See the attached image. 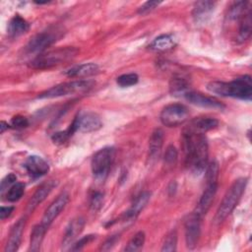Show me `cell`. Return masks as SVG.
Returning <instances> with one entry per match:
<instances>
[{
    "label": "cell",
    "mask_w": 252,
    "mask_h": 252,
    "mask_svg": "<svg viewBox=\"0 0 252 252\" xmlns=\"http://www.w3.org/2000/svg\"><path fill=\"white\" fill-rule=\"evenodd\" d=\"M182 146L187 167L196 175L203 173L207 167L209 156V145L205 135L185 128L182 133Z\"/></svg>",
    "instance_id": "obj_1"
},
{
    "label": "cell",
    "mask_w": 252,
    "mask_h": 252,
    "mask_svg": "<svg viewBox=\"0 0 252 252\" xmlns=\"http://www.w3.org/2000/svg\"><path fill=\"white\" fill-rule=\"evenodd\" d=\"M207 90L220 96L250 100L252 97L251 77L244 75L230 82L213 81L207 85Z\"/></svg>",
    "instance_id": "obj_2"
},
{
    "label": "cell",
    "mask_w": 252,
    "mask_h": 252,
    "mask_svg": "<svg viewBox=\"0 0 252 252\" xmlns=\"http://www.w3.org/2000/svg\"><path fill=\"white\" fill-rule=\"evenodd\" d=\"M247 181L248 179L246 177H240V178H237L230 185V187L225 192L222 198V201L220 202L217 210V213L214 219L215 223L219 224L222 222L232 213V211L237 206L239 200L241 199V196L245 191Z\"/></svg>",
    "instance_id": "obj_3"
},
{
    "label": "cell",
    "mask_w": 252,
    "mask_h": 252,
    "mask_svg": "<svg viewBox=\"0 0 252 252\" xmlns=\"http://www.w3.org/2000/svg\"><path fill=\"white\" fill-rule=\"evenodd\" d=\"M78 51L79 50L73 46L58 47L56 49L44 51L30 62V67L37 70L49 69L72 59L77 55Z\"/></svg>",
    "instance_id": "obj_4"
},
{
    "label": "cell",
    "mask_w": 252,
    "mask_h": 252,
    "mask_svg": "<svg viewBox=\"0 0 252 252\" xmlns=\"http://www.w3.org/2000/svg\"><path fill=\"white\" fill-rule=\"evenodd\" d=\"M94 83L91 80H75V81L65 82V83H61L56 86H53L50 89L45 90L42 93L38 94L37 98L48 99V98L75 94H83V93L89 92L94 87Z\"/></svg>",
    "instance_id": "obj_5"
},
{
    "label": "cell",
    "mask_w": 252,
    "mask_h": 252,
    "mask_svg": "<svg viewBox=\"0 0 252 252\" xmlns=\"http://www.w3.org/2000/svg\"><path fill=\"white\" fill-rule=\"evenodd\" d=\"M115 149L113 147H105L98 150L93 157L91 168L94 177L97 180H104L114 162Z\"/></svg>",
    "instance_id": "obj_6"
},
{
    "label": "cell",
    "mask_w": 252,
    "mask_h": 252,
    "mask_svg": "<svg viewBox=\"0 0 252 252\" xmlns=\"http://www.w3.org/2000/svg\"><path fill=\"white\" fill-rule=\"evenodd\" d=\"M101 127L102 122L96 113L92 111H81L75 116L67 130L73 136L76 132L91 133L99 130Z\"/></svg>",
    "instance_id": "obj_7"
},
{
    "label": "cell",
    "mask_w": 252,
    "mask_h": 252,
    "mask_svg": "<svg viewBox=\"0 0 252 252\" xmlns=\"http://www.w3.org/2000/svg\"><path fill=\"white\" fill-rule=\"evenodd\" d=\"M59 33L60 31H58L57 29H48L34 34L26 44L25 52L27 54H34L35 56H37L38 54L44 52L46 48L51 46L57 40V38L60 36Z\"/></svg>",
    "instance_id": "obj_8"
},
{
    "label": "cell",
    "mask_w": 252,
    "mask_h": 252,
    "mask_svg": "<svg viewBox=\"0 0 252 252\" xmlns=\"http://www.w3.org/2000/svg\"><path fill=\"white\" fill-rule=\"evenodd\" d=\"M189 114V110L184 104L170 103L162 108L159 119L166 127H176L184 124L188 120Z\"/></svg>",
    "instance_id": "obj_9"
},
{
    "label": "cell",
    "mask_w": 252,
    "mask_h": 252,
    "mask_svg": "<svg viewBox=\"0 0 252 252\" xmlns=\"http://www.w3.org/2000/svg\"><path fill=\"white\" fill-rule=\"evenodd\" d=\"M201 220L202 218L195 212L187 216L184 221L185 243L188 249H194L199 242L201 234Z\"/></svg>",
    "instance_id": "obj_10"
},
{
    "label": "cell",
    "mask_w": 252,
    "mask_h": 252,
    "mask_svg": "<svg viewBox=\"0 0 252 252\" xmlns=\"http://www.w3.org/2000/svg\"><path fill=\"white\" fill-rule=\"evenodd\" d=\"M69 199L70 197L68 193L62 192L61 194H59L56 197V199H54L52 203L45 210L43 217L41 219V223L45 225L47 228H49V226L54 221V220L59 216V214L66 207V205L69 202Z\"/></svg>",
    "instance_id": "obj_11"
},
{
    "label": "cell",
    "mask_w": 252,
    "mask_h": 252,
    "mask_svg": "<svg viewBox=\"0 0 252 252\" xmlns=\"http://www.w3.org/2000/svg\"><path fill=\"white\" fill-rule=\"evenodd\" d=\"M183 97L187 101H189L191 104H194L197 106H201V107H205V108L220 109V110L225 108V105L219 99H217L213 96L206 95L200 92L189 90L187 93H185Z\"/></svg>",
    "instance_id": "obj_12"
},
{
    "label": "cell",
    "mask_w": 252,
    "mask_h": 252,
    "mask_svg": "<svg viewBox=\"0 0 252 252\" xmlns=\"http://www.w3.org/2000/svg\"><path fill=\"white\" fill-rule=\"evenodd\" d=\"M86 224V220L82 217H77L71 220L66 226L63 239H62V248L69 249L72 244L75 242L76 238L83 231Z\"/></svg>",
    "instance_id": "obj_13"
},
{
    "label": "cell",
    "mask_w": 252,
    "mask_h": 252,
    "mask_svg": "<svg viewBox=\"0 0 252 252\" xmlns=\"http://www.w3.org/2000/svg\"><path fill=\"white\" fill-rule=\"evenodd\" d=\"M24 167L32 178H38L49 171V164L39 156H30L24 162Z\"/></svg>",
    "instance_id": "obj_14"
},
{
    "label": "cell",
    "mask_w": 252,
    "mask_h": 252,
    "mask_svg": "<svg viewBox=\"0 0 252 252\" xmlns=\"http://www.w3.org/2000/svg\"><path fill=\"white\" fill-rule=\"evenodd\" d=\"M217 190H218V181L207 182L206 188H205V190L197 204V207L194 211L201 218H203L207 214L209 209L211 208V205L215 199Z\"/></svg>",
    "instance_id": "obj_15"
},
{
    "label": "cell",
    "mask_w": 252,
    "mask_h": 252,
    "mask_svg": "<svg viewBox=\"0 0 252 252\" xmlns=\"http://www.w3.org/2000/svg\"><path fill=\"white\" fill-rule=\"evenodd\" d=\"M56 185H57V181L55 180H49L42 183L36 189V191L33 193L32 197L31 198V200L29 201L27 206V214L32 213L35 210V208L46 199V197L50 194V192L54 189Z\"/></svg>",
    "instance_id": "obj_16"
},
{
    "label": "cell",
    "mask_w": 252,
    "mask_h": 252,
    "mask_svg": "<svg viewBox=\"0 0 252 252\" xmlns=\"http://www.w3.org/2000/svg\"><path fill=\"white\" fill-rule=\"evenodd\" d=\"M26 221H27V217H23L21 218L11 228L9 236H8V240L5 246L4 251L5 252H15L19 249V246L21 244V240H22V235L25 229V225H26Z\"/></svg>",
    "instance_id": "obj_17"
},
{
    "label": "cell",
    "mask_w": 252,
    "mask_h": 252,
    "mask_svg": "<svg viewBox=\"0 0 252 252\" xmlns=\"http://www.w3.org/2000/svg\"><path fill=\"white\" fill-rule=\"evenodd\" d=\"M150 199H151V193L149 191H144L140 193L132 203L131 207L123 214L122 220L126 222L135 220L136 218L139 216V214L146 207Z\"/></svg>",
    "instance_id": "obj_18"
},
{
    "label": "cell",
    "mask_w": 252,
    "mask_h": 252,
    "mask_svg": "<svg viewBox=\"0 0 252 252\" xmlns=\"http://www.w3.org/2000/svg\"><path fill=\"white\" fill-rule=\"evenodd\" d=\"M216 3L213 1H198L194 4L192 17L196 24L206 23L215 10Z\"/></svg>",
    "instance_id": "obj_19"
},
{
    "label": "cell",
    "mask_w": 252,
    "mask_h": 252,
    "mask_svg": "<svg viewBox=\"0 0 252 252\" xmlns=\"http://www.w3.org/2000/svg\"><path fill=\"white\" fill-rule=\"evenodd\" d=\"M218 125H219V121L216 118L209 117V116H202V117H196L192 119L186 128L195 133L204 134L205 132H208L210 130L217 128Z\"/></svg>",
    "instance_id": "obj_20"
},
{
    "label": "cell",
    "mask_w": 252,
    "mask_h": 252,
    "mask_svg": "<svg viewBox=\"0 0 252 252\" xmlns=\"http://www.w3.org/2000/svg\"><path fill=\"white\" fill-rule=\"evenodd\" d=\"M99 71L98 65L93 62L83 63L68 69L65 74L70 78H86L97 74Z\"/></svg>",
    "instance_id": "obj_21"
},
{
    "label": "cell",
    "mask_w": 252,
    "mask_h": 252,
    "mask_svg": "<svg viewBox=\"0 0 252 252\" xmlns=\"http://www.w3.org/2000/svg\"><path fill=\"white\" fill-rule=\"evenodd\" d=\"M163 131L159 128H157L151 134L149 140V158L151 159H156L159 157V154L163 145Z\"/></svg>",
    "instance_id": "obj_22"
},
{
    "label": "cell",
    "mask_w": 252,
    "mask_h": 252,
    "mask_svg": "<svg viewBox=\"0 0 252 252\" xmlns=\"http://www.w3.org/2000/svg\"><path fill=\"white\" fill-rule=\"evenodd\" d=\"M30 29V24L20 15H15L9 22L7 27L8 34L11 37H17L26 33Z\"/></svg>",
    "instance_id": "obj_23"
},
{
    "label": "cell",
    "mask_w": 252,
    "mask_h": 252,
    "mask_svg": "<svg viewBox=\"0 0 252 252\" xmlns=\"http://www.w3.org/2000/svg\"><path fill=\"white\" fill-rule=\"evenodd\" d=\"M47 227L43 225L41 222L37 223L33 226L31 232V240H30V251L37 252L40 250L44 235L47 231Z\"/></svg>",
    "instance_id": "obj_24"
},
{
    "label": "cell",
    "mask_w": 252,
    "mask_h": 252,
    "mask_svg": "<svg viewBox=\"0 0 252 252\" xmlns=\"http://www.w3.org/2000/svg\"><path fill=\"white\" fill-rule=\"evenodd\" d=\"M175 46V39L170 34H160L156 37L149 45V48L155 51H166Z\"/></svg>",
    "instance_id": "obj_25"
},
{
    "label": "cell",
    "mask_w": 252,
    "mask_h": 252,
    "mask_svg": "<svg viewBox=\"0 0 252 252\" xmlns=\"http://www.w3.org/2000/svg\"><path fill=\"white\" fill-rule=\"evenodd\" d=\"M251 9L248 10V12L240 19V25L238 29V35H237V41L238 42H244L247 40L252 32V18H251Z\"/></svg>",
    "instance_id": "obj_26"
},
{
    "label": "cell",
    "mask_w": 252,
    "mask_h": 252,
    "mask_svg": "<svg viewBox=\"0 0 252 252\" xmlns=\"http://www.w3.org/2000/svg\"><path fill=\"white\" fill-rule=\"evenodd\" d=\"M248 4L249 2L247 1H236L233 2L227 12V19L230 21H236V20H240L247 12L248 10H250V8H248Z\"/></svg>",
    "instance_id": "obj_27"
},
{
    "label": "cell",
    "mask_w": 252,
    "mask_h": 252,
    "mask_svg": "<svg viewBox=\"0 0 252 252\" xmlns=\"http://www.w3.org/2000/svg\"><path fill=\"white\" fill-rule=\"evenodd\" d=\"M169 90L172 95H184L189 91V84L185 78L174 76L169 84Z\"/></svg>",
    "instance_id": "obj_28"
},
{
    "label": "cell",
    "mask_w": 252,
    "mask_h": 252,
    "mask_svg": "<svg viewBox=\"0 0 252 252\" xmlns=\"http://www.w3.org/2000/svg\"><path fill=\"white\" fill-rule=\"evenodd\" d=\"M146 240V235L144 231H138L136 232L132 238L129 240V242L127 243V245L125 246L124 250L128 251V252H135L140 250Z\"/></svg>",
    "instance_id": "obj_29"
},
{
    "label": "cell",
    "mask_w": 252,
    "mask_h": 252,
    "mask_svg": "<svg viewBox=\"0 0 252 252\" xmlns=\"http://www.w3.org/2000/svg\"><path fill=\"white\" fill-rule=\"evenodd\" d=\"M24 193H25V184L21 182H16L7 190L6 199L9 202H17L22 198Z\"/></svg>",
    "instance_id": "obj_30"
},
{
    "label": "cell",
    "mask_w": 252,
    "mask_h": 252,
    "mask_svg": "<svg viewBox=\"0 0 252 252\" xmlns=\"http://www.w3.org/2000/svg\"><path fill=\"white\" fill-rule=\"evenodd\" d=\"M139 81V77L136 73H127L120 75L116 79V83L121 88H129L136 85Z\"/></svg>",
    "instance_id": "obj_31"
},
{
    "label": "cell",
    "mask_w": 252,
    "mask_h": 252,
    "mask_svg": "<svg viewBox=\"0 0 252 252\" xmlns=\"http://www.w3.org/2000/svg\"><path fill=\"white\" fill-rule=\"evenodd\" d=\"M219 162L216 159H213L207 164V167L205 169V175H206V181L207 182H215L218 181L219 177Z\"/></svg>",
    "instance_id": "obj_32"
},
{
    "label": "cell",
    "mask_w": 252,
    "mask_h": 252,
    "mask_svg": "<svg viewBox=\"0 0 252 252\" xmlns=\"http://www.w3.org/2000/svg\"><path fill=\"white\" fill-rule=\"evenodd\" d=\"M177 246V232L176 230L169 231L164 237L160 251H175Z\"/></svg>",
    "instance_id": "obj_33"
},
{
    "label": "cell",
    "mask_w": 252,
    "mask_h": 252,
    "mask_svg": "<svg viewBox=\"0 0 252 252\" xmlns=\"http://www.w3.org/2000/svg\"><path fill=\"white\" fill-rule=\"evenodd\" d=\"M177 158H178V153L176 148L172 145L168 146L165 150L164 157H163L164 164L167 166H174L176 164Z\"/></svg>",
    "instance_id": "obj_34"
},
{
    "label": "cell",
    "mask_w": 252,
    "mask_h": 252,
    "mask_svg": "<svg viewBox=\"0 0 252 252\" xmlns=\"http://www.w3.org/2000/svg\"><path fill=\"white\" fill-rule=\"evenodd\" d=\"M95 239V235L94 234H88L83 236L82 238H80L79 240L75 241L72 246L69 248V250L71 251H79L82 250L85 246H87L88 244H90L92 241H94Z\"/></svg>",
    "instance_id": "obj_35"
},
{
    "label": "cell",
    "mask_w": 252,
    "mask_h": 252,
    "mask_svg": "<svg viewBox=\"0 0 252 252\" xmlns=\"http://www.w3.org/2000/svg\"><path fill=\"white\" fill-rule=\"evenodd\" d=\"M103 204V194L101 192H94L92 196H91V200H90V207L94 212L98 211Z\"/></svg>",
    "instance_id": "obj_36"
},
{
    "label": "cell",
    "mask_w": 252,
    "mask_h": 252,
    "mask_svg": "<svg viewBox=\"0 0 252 252\" xmlns=\"http://www.w3.org/2000/svg\"><path fill=\"white\" fill-rule=\"evenodd\" d=\"M10 126L11 128H15V129H23L29 126V120L27 117L22 116V115H16L13 116L11 121H10Z\"/></svg>",
    "instance_id": "obj_37"
},
{
    "label": "cell",
    "mask_w": 252,
    "mask_h": 252,
    "mask_svg": "<svg viewBox=\"0 0 252 252\" xmlns=\"http://www.w3.org/2000/svg\"><path fill=\"white\" fill-rule=\"evenodd\" d=\"M160 3L161 2H159V1H147L144 4H142V6L139 7L138 14L146 15V14L150 13L151 11H153L154 9H156Z\"/></svg>",
    "instance_id": "obj_38"
},
{
    "label": "cell",
    "mask_w": 252,
    "mask_h": 252,
    "mask_svg": "<svg viewBox=\"0 0 252 252\" xmlns=\"http://www.w3.org/2000/svg\"><path fill=\"white\" fill-rule=\"evenodd\" d=\"M72 135L70 134V132L66 129L64 131H59V132H56L52 135L51 137V140L55 143V144H63L65 143Z\"/></svg>",
    "instance_id": "obj_39"
},
{
    "label": "cell",
    "mask_w": 252,
    "mask_h": 252,
    "mask_svg": "<svg viewBox=\"0 0 252 252\" xmlns=\"http://www.w3.org/2000/svg\"><path fill=\"white\" fill-rule=\"evenodd\" d=\"M16 180H17V176L13 173H9L8 175H6L2 181H1V186H0V190H1V193L3 194V192L10 188L14 183H16Z\"/></svg>",
    "instance_id": "obj_40"
},
{
    "label": "cell",
    "mask_w": 252,
    "mask_h": 252,
    "mask_svg": "<svg viewBox=\"0 0 252 252\" xmlns=\"http://www.w3.org/2000/svg\"><path fill=\"white\" fill-rule=\"evenodd\" d=\"M119 240V235L115 234V235H111L109 236L104 242L103 244L101 245V250L103 251H107V250H110L113 248V246L116 244V242Z\"/></svg>",
    "instance_id": "obj_41"
},
{
    "label": "cell",
    "mask_w": 252,
    "mask_h": 252,
    "mask_svg": "<svg viewBox=\"0 0 252 252\" xmlns=\"http://www.w3.org/2000/svg\"><path fill=\"white\" fill-rule=\"evenodd\" d=\"M14 207L13 206H2L0 208V219L1 220H5L8 217H10L14 211Z\"/></svg>",
    "instance_id": "obj_42"
},
{
    "label": "cell",
    "mask_w": 252,
    "mask_h": 252,
    "mask_svg": "<svg viewBox=\"0 0 252 252\" xmlns=\"http://www.w3.org/2000/svg\"><path fill=\"white\" fill-rule=\"evenodd\" d=\"M9 128H11V126H10V124H8L7 122H5V121H1V123H0V130H1V134H3L6 130H8Z\"/></svg>",
    "instance_id": "obj_43"
}]
</instances>
